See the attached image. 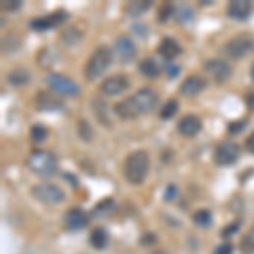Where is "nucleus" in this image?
Segmentation results:
<instances>
[{"label": "nucleus", "instance_id": "0eeeda50", "mask_svg": "<svg viewBox=\"0 0 254 254\" xmlns=\"http://www.w3.org/2000/svg\"><path fill=\"white\" fill-rule=\"evenodd\" d=\"M241 156V147L237 142L224 141L215 147L214 151V161L219 166H232Z\"/></svg>", "mask_w": 254, "mask_h": 254}, {"label": "nucleus", "instance_id": "58836bf2", "mask_svg": "<svg viewBox=\"0 0 254 254\" xmlns=\"http://www.w3.org/2000/svg\"><path fill=\"white\" fill-rule=\"evenodd\" d=\"M175 190H176V188H175L173 185H171V187H168V188H166V195H165V198H166V200H171V198H173L175 193H176Z\"/></svg>", "mask_w": 254, "mask_h": 254}, {"label": "nucleus", "instance_id": "9d476101", "mask_svg": "<svg viewBox=\"0 0 254 254\" xmlns=\"http://www.w3.org/2000/svg\"><path fill=\"white\" fill-rule=\"evenodd\" d=\"M130 85V80L127 78L126 75H114V76H109L102 81L100 85V92L107 97H114V95H121L124 93Z\"/></svg>", "mask_w": 254, "mask_h": 254}, {"label": "nucleus", "instance_id": "1a4fd4ad", "mask_svg": "<svg viewBox=\"0 0 254 254\" xmlns=\"http://www.w3.org/2000/svg\"><path fill=\"white\" fill-rule=\"evenodd\" d=\"M68 19V14L64 10H56L49 15H44V17H38L34 20H31V29L32 31H38V32H43V31H48V29H53V27H58L64 20Z\"/></svg>", "mask_w": 254, "mask_h": 254}, {"label": "nucleus", "instance_id": "aec40b11", "mask_svg": "<svg viewBox=\"0 0 254 254\" xmlns=\"http://www.w3.org/2000/svg\"><path fill=\"white\" fill-rule=\"evenodd\" d=\"M31 80V75L26 68H14L12 71L7 75V81L12 85V87H24L27 85Z\"/></svg>", "mask_w": 254, "mask_h": 254}, {"label": "nucleus", "instance_id": "ea45409f", "mask_svg": "<svg viewBox=\"0 0 254 254\" xmlns=\"http://www.w3.org/2000/svg\"><path fill=\"white\" fill-rule=\"evenodd\" d=\"M180 73V68L178 66H168V75L173 78V76H176Z\"/></svg>", "mask_w": 254, "mask_h": 254}, {"label": "nucleus", "instance_id": "7ed1b4c3", "mask_svg": "<svg viewBox=\"0 0 254 254\" xmlns=\"http://www.w3.org/2000/svg\"><path fill=\"white\" fill-rule=\"evenodd\" d=\"M112 56H114V53L110 51L107 46L97 48L95 51L92 53L87 64H85V78L90 81L100 78V76L107 71L110 63H112Z\"/></svg>", "mask_w": 254, "mask_h": 254}, {"label": "nucleus", "instance_id": "f257e3e1", "mask_svg": "<svg viewBox=\"0 0 254 254\" xmlns=\"http://www.w3.org/2000/svg\"><path fill=\"white\" fill-rule=\"evenodd\" d=\"M149 171V156L146 151L137 149L130 153L124 161V176L132 185H141Z\"/></svg>", "mask_w": 254, "mask_h": 254}, {"label": "nucleus", "instance_id": "c9c22d12", "mask_svg": "<svg viewBox=\"0 0 254 254\" xmlns=\"http://www.w3.org/2000/svg\"><path fill=\"white\" fill-rule=\"evenodd\" d=\"M2 7L5 10H15V9H19V7H20V2H19V0H9V2H3Z\"/></svg>", "mask_w": 254, "mask_h": 254}, {"label": "nucleus", "instance_id": "f03ea898", "mask_svg": "<svg viewBox=\"0 0 254 254\" xmlns=\"http://www.w3.org/2000/svg\"><path fill=\"white\" fill-rule=\"evenodd\" d=\"M27 166L34 175L41 178H49L58 170V159L48 149H34L27 158Z\"/></svg>", "mask_w": 254, "mask_h": 254}, {"label": "nucleus", "instance_id": "39448f33", "mask_svg": "<svg viewBox=\"0 0 254 254\" xmlns=\"http://www.w3.org/2000/svg\"><path fill=\"white\" fill-rule=\"evenodd\" d=\"M31 193L38 202L44 205H56V203L63 202L64 193L60 187L53 185V183H39L31 188Z\"/></svg>", "mask_w": 254, "mask_h": 254}, {"label": "nucleus", "instance_id": "f704fd0d", "mask_svg": "<svg viewBox=\"0 0 254 254\" xmlns=\"http://www.w3.org/2000/svg\"><path fill=\"white\" fill-rule=\"evenodd\" d=\"M232 253H234V248H232V246L229 244V243L219 244L214 249V254H232Z\"/></svg>", "mask_w": 254, "mask_h": 254}, {"label": "nucleus", "instance_id": "dca6fc26", "mask_svg": "<svg viewBox=\"0 0 254 254\" xmlns=\"http://www.w3.org/2000/svg\"><path fill=\"white\" fill-rule=\"evenodd\" d=\"M253 12V3L249 0H232L227 5V15L236 20H246Z\"/></svg>", "mask_w": 254, "mask_h": 254}, {"label": "nucleus", "instance_id": "4c0bfd02", "mask_svg": "<svg viewBox=\"0 0 254 254\" xmlns=\"http://www.w3.org/2000/svg\"><path fill=\"white\" fill-rule=\"evenodd\" d=\"M246 104H248L249 110H254V92L248 93V97H246Z\"/></svg>", "mask_w": 254, "mask_h": 254}, {"label": "nucleus", "instance_id": "a19ab883", "mask_svg": "<svg viewBox=\"0 0 254 254\" xmlns=\"http://www.w3.org/2000/svg\"><path fill=\"white\" fill-rule=\"evenodd\" d=\"M251 78L254 80V64H253V68H251Z\"/></svg>", "mask_w": 254, "mask_h": 254}, {"label": "nucleus", "instance_id": "f8f14e48", "mask_svg": "<svg viewBox=\"0 0 254 254\" xmlns=\"http://www.w3.org/2000/svg\"><path fill=\"white\" fill-rule=\"evenodd\" d=\"M132 100H134V104H136L139 114H147L156 107L158 95H156V92L151 88H141L132 95Z\"/></svg>", "mask_w": 254, "mask_h": 254}, {"label": "nucleus", "instance_id": "423d86ee", "mask_svg": "<svg viewBox=\"0 0 254 254\" xmlns=\"http://www.w3.org/2000/svg\"><path fill=\"white\" fill-rule=\"evenodd\" d=\"M44 81L48 83V87L51 90H55L56 93L64 97H76L80 93V87L75 83L71 78L64 75H60V73H49V75L44 78Z\"/></svg>", "mask_w": 254, "mask_h": 254}, {"label": "nucleus", "instance_id": "a878e982", "mask_svg": "<svg viewBox=\"0 0 254 254\" xmlns=\"http://www.w3.org/2000/svg\"><path fill=\"white\" fill-rule=\"evenodd\" d=\"M80 39H81V32H78V29H75V27H69V29L63 32V41H64V44H68V46L78 44Z\"/></svg>", "mask_w": 254, "mask_h": 254}, {"label": "nucleus", "instance_id": "6e6552de", "mask_svg": "<svg viewBox=\"0 0 254 254\" xmlns=\"http://www.w3.org/2000/svg\"><path fill=\"white\" fill-rule=\"evenodd\" d=\"M114 55L117 56V60L121 61V63H124V64L132 63L137 56V48L129 36H119V38L114 41Z\"/></svg>", "mask_w": 254, "mask_h": 254}, {"label": "nucleus", "instance_id": "f3484780", "mask_svg": "<svg viewBox=\"0 0 254 254\" xmlns=\"http://www.w3.org/2000/svg\"><path fill=\"white\" fill-rule=\"evenodd\" d=\"M158 53H159V56H163L166 61H173L175 58H178V56L182 55V46H180V43L176 39L165 38L159 43Z\"/></svg>", "mask_w": 254, "mask_h": 254}, {"label": "nucleus", "instance_id": "393cba45", "mask_svg": "<svg viewBox=\"0 0 254 254\" xmlns=\"http://www.w3.org/2000/svg\"><path fill=\"white\" fill-rule=\"evenodd\" d=\"M176 112H178V102H176L175 98H171V100H168L166 104L163 105V109L159 110V117H161V119H171Z\"/></svg>", "mask_w": 254, "mask_h": 254}, {"label": "nucleus", "instance_id": "b1692460", "mask_svg": "<svg viewBox=\"0 0 254 254\" xmlns=\"http://www.w3.org/2000/svg\"><path fill=\"white\" fill-rule=\"evenodd\" d=\"M239 251L243 254H254V224H253V227L243 236V239H241Z\"/></svg>", "mask_w": 254, "mask_h": 254}, {"label": "nucleus", "instance_id": "bb28decb", "mask_svg": "<svg viewBox=\"0 0 254 254\" xmlns=\"http://www.w3.org/2000/svg\"><path fill=\"white\" fill-rule=\"evenodd\" d=\"M193 222L200 227H207L212 222V214L208 210H196L193 214Z\"/></svg>", "mask_w": 254, "mask_h": 254}, {"label": "nucleus", "instance_id": "cd10ccee", "mask_svg": "<svg viewBox=\"0 0 254 254\" xmlns=\"http://www.w3.org/2000/svg\"><path fill=\"white\" fill-rule=\"evenodd\" d=\"M46 137H48V130H46V127H44V126L36 124V126L31 127V139L34 142H43Z\"/></svg>", "mask_w": 254, "mask_h": 254}, {"label": "nucleus", "instance_id": "ddd939ff", "mask_svg": "<svg viewBox=\"0 0 254 254\" xmlns=\"http://www.w3.org/2000/svg\"><path fill=\"white\" fill-rule=\"evenodd\" d=\"M205 87H207V80L203 78V76L190 75L183 80L182 85H180V93H182L183 97L191 98V97L198 95V93H202L203 90H205Z\"/></svg>", "mask_w": 254, "mask_h": 254}, {"label": "nucleus", "instance_id": "4468645a", "mask_svg": "<svg viewBox=\"0 0 254 254\" xmlns=\"http://www.w3.org/2000/svg\"><path fill=\"white\" fill-rule=\"evenodd\" d=\"M63 224L68 231H80V229H83L88 224V215L81 208H69L64 214Z\"/></svg>", "mask_w": 254, "mask_h": 254}, {"label": "nucleus", "instance_id": "473e14b6", "mask_svg": "<svg viewBox=\"0 0 254 254\" xmlns=\"http://www.w3.org/2000/svg\"><path fill=\"white\" fill-rule=\"evenodd\" d=\"M246 127V119H241V121H234L229 124V134H239Z\"/></svg>", "mask_w": 254, "mask_h": 254}, {"label": "nucleus", "instance_id": "412c9836", "mask_svg": "<svg viewBox=\"0 0 254 254\" xmlns=\"http://www.w3.org/2000/svg\"><path fill=\"white\" fill-rule=\"evenodd\" d=\"M90 244L93 249H104L109 244V232L104 227H95L90 234Z\"/></svg>", "mask_w": 254, "mask_h": 254}, {"label": "nucleus", "instance_id": "20e7f679", "mask_svg": "<svg viewBox=\"0 0 254 254\" xmlns=\"http://www.w3.org/2000/svg\"><path fill=\"white\" fill-rule=\"evenodd\" d=\"M254 51V39L248 34L234 36L224 44L222 55L229 60H243Z\"/></svg>", "mask_w": 254, "mask_h": 254}, {"label": "nucleus", "instance_id": "7c9ffc66", "mask_svg": "<svg viewBox=\"0 0 254 254\" xmlns=\"http://www.w3.org/2000/svg\"><path fill=\"white\" fill-rule=\"evenodd\" d=\"M171 14H173V5H171L170 2L163 3L161 7H159V22H165V20H168L171 17Z\"/></svg>", "mask_w": 254, "mask_h": 254}, {"label": "nucleus", "instance_id": "79ce46f5", "mask_svg": "<svg viewBox=\"0 0 254 254\" xmlns=\"http://www.w3.org/2000/svg\"><path fill=\"white\" fill-rule=\"evenodd\" d=\"M154 254H165V253H163V251H158V253H154Z\"/></svg>", "mask_w": 254, "mask_h": 254}, {"label": "nucleus", "instance_id": "5701e85b", "mask_svg": "<svg viewBox=\"0 0 254 254\" xmlns=\"http://www.w3.org/2000/svg\"><path fill=\"white\" fill-rule=\"evenodd\" d=\"M149 7H151V0H144V2L134 0V2H129L126 5V12L129 15H132V17H137V15H141L142 12H146Z\"/></svg>", "mask_w": 254, "mask_h": 254}, {"label": "nucleus", "instance_id": "2f4dec72", "mask_svg": "<svg viewBox=\"0 0 254 254\" xmlns=\"http://www.w3.org/2000/svg\"><path fill=\"white\" fill-rule=\"evenodd\" d=\"M191 12L188 7H180V9H176V20H178L180 24L182 22H188V20L191 19Z\"/></svg>", "mask_w": 254, "mask_h": 254}, {"label": "nucleus", "instance_id": "72a5a7b5", "mask_svg": "<svg viewBox=\"0 0 254 254\" xmlns=\"http://www.w3.org/2000/svg\"><path fill=\"white\" fill-rule=\"evenodd\" d=\"M239 227H241V222H234V224L227 225V227H224L220 234H222V237H231V236H234L237 231H239Z\"/></svg>", "mask_w": 254, "mask_h": 254}, {"label": "nucleus", "instance_id": "a211bd4d", "mask_svg": "<svg viewBox=\"0 0 254 254\" xmlns=\"http://www.w3.org/2000/svg\"><path fill=\"white\" fill-rule=\"evenodd\" d=\"M114 112H116L121 119H126V121L127 119H136L141 116L136 107V104H134L132 97H127L124 100L117 102L116 107H114Z\"/></svg>", "mask_w": 254, "mask_h": 254}, {"label": "nucleus", "instance_id": "4be33fe9", "mask_svg": "<svg viewBox=\"0 0 254 254\" xmlns=\"http://www.w3.org/2000/svg\"><path fill=\"white\" fill-rule=\"evenodd\" d=\"M139 71H141V75L147 76V78H156V76H159V73H161V68L156 63V60L146 58L139 63Z\"/></svg>", "mask_w": 254, "mask_h": 254}, {"label": "nucleus", "instance_id": "9b49d317", "mask_svg": "<svg viewBox=\"0 0 254 254\" xmlns=\"http://www.w3.org/2000/svg\"><path fill=\"white\" fill-rule=\"evenodd\" d=\"M203 68H205V71L217 81V83H224V81H227L232 75L231 64L225 63L224 60H208L205 61Z\"/></svg>", "mask_w": 254, "mask_h": 254}, {"label": "nucleus", "instance_id": "c756f323", "mask_svg": "<svg viewBox=\"0 0 254 254\" xmlns=\"http://www.w3.org/2000/svg\"><path fill=\"white\" fill-rule=\"evenodd\" d=\"M114 208V200H110V198H105V200H102V202H98L97 203V207H95V214L97 215H104V214H107V212H110Z\"/></svg>", "mask_w": 254, "mask_h": 254}, {"label": "nucleus", "instance_id": "6ab92c4d", "mask_svg": "<svg viewBox=\"0 0 254 254\" xmlns=\"http://www.w3.org/2000/svg\"><path fill=\"white\" fill-rule=\"evenodd\" d=\"M34 104H36V107L41 110V112H46V110L53 112V110L63 109V104H61V100H58V98L53 97V95H48V93H43V92L38 93Z\"/></svg>", "mask_w": 254, "mask_h": 254}, {"label": "nucleus", "instance_id": "2eb2a0df", "mask_svg": "<svg viewBox=\"0 0 254 254\" xmlns=\"http://www.w3.org/2000/svg\"><path fill=\"white\" fill-rule=\"evenodd\" d=\"M178 132L185 137H193L202 130V121L193 114H188V116L182 117L178 121Z\"/></svg>", "mask_w": 254, "mask_h": 254}, {"label": "nucleus", "instance_id": "c85d7f7f", "mask_svg": "<svg viewBox=\"0 0 254 254\" xmlns=\"http://www.w3.org/2000/svg\"><path fill=\"white\" fill-rule=\"evenodd\" d=\"M78 134H80V137L83 139V141H92L93 130H92V127H90V124H88L87 121H80V124H78Z\"/></svg>", "mask_w": 254, "mask_h": 254}, {"label": "nucleus", "instance_id": "e433bc0d", "mask_svg": "<svg viewBox=\"0 0 254 254\" xmlns=\"http://www.w3.org/2000/svg\"><path fill=\"white\" fill-rule=\"evenodd\" d=\"M246 149L251 154H254V132H251V136L246 139Z\"/></svg>", "mask_w": 254, "mask_h": 254}]
</instances>
